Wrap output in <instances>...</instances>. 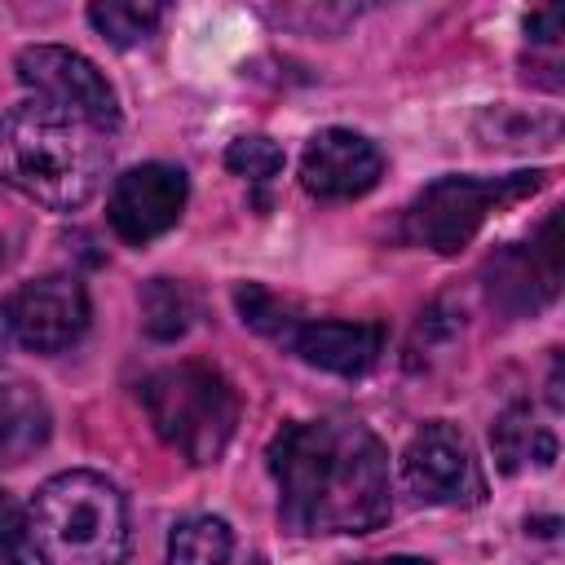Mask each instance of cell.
<instances>
[{"mask_svg":"<svg viewBox=\"0 0 565 565\" xmlns=\"http://www.w3.org/2000/svg\"><path fill=\"white\" fill-rule=\"evenodd\" d=\"M265 459L278 516L296 534H371L393 512L388 450L358 419H291Z\"/></svg>","mask_w":565,"mask_h":565,"instance_id":"obj_1","label":"cell"},{"mask_svg":"<svg viewBox=\"0 0 565 565\" xmlns=\"http://www.w3.org/2000/svg\"><path fill=\"white\" fill-rule=\"evenodd\" d=\"M106 137L93 119L31 97L0 115V181L49 212H75L106 181Z\"/></svg>","mask_w":565,"mask_h":565,"instance_id":"obj_2","label":"cell"},{"mask_svg":"<svg viewBox=\"0 0 565 565\" xmlns=\"http://www.w3.org/2000/svg\"><path fill=\"white\" fill-rule=\"evenodd\" d=\"M31 561L49 565H115L128 547L124 494L102 472H57L26 503Z\"/></svg>","mask_w":565,"mask_h":565,"instance_id":"obj_3","label":"cell"},{"mask_svg":"<svg viewBox=\"0 0 565 565\" xmlns=\"http://www.w3.org/2000/svg\"><path fill=\"white\" fill-rule=\"evenodd\" d=\"M141 406L185 463H216L238 424V397L230 380L207 362H177L141 384Z\"/></svg>","mask_w":565,"mask_h":565,"instance_id":"obj_4","label":"cell"},{"mask_svg":"<svg viewBox=\"0 0 565 565\" xmlns=\"http://www.w3.org/2000/svg\"><path fill=\"white\" fill-rule=\"evenodd\" d=\"M543 177L547 172L437 177L406 207V234H411V243H419L437 256H455L477 238V230L490 221V212H499L516 199H530L543 185Z\"/></svg>","mask_w":565,"mask_h":565,"instance_id":"obj_5","label":"cell"},{"mask_svg":"<svg viewBox=\"0 0 565 565\" xmlns=\"http://www.w3.org/2000/svg\"><path fill=\"white\" fill-rule=\"evenodd\" d=\"M243 322L287 344L300 362L331 371V375H366L384 353V327L380 322H340V318H291L282 300H274L260 287L238 291Z\"/></svg>","mask_w":565,"mask_h":565,"instance_id":"obj_6","label":"cell"},{"mask_svg":"<svg viewBox=\"0 0 565 565\" xmlns=\"http://www.w3.org/2000/svg\"><path fill=\"white\" fill-rule=\"evenodd\" d=\"M88 291L75 274H44L0 300V340L31 353H62L88 331Z\"/></svg>","mask_w":565,"mask_h":565,"instance_id":"obj_7","label":"cell"},{"mask_svg":"<svg viewBox=\"0 0 565 565\" xmlns=\"http://www.w3.org/2000/svg\"><path fill=\"white\" fill-rule=\"evenodd\" d=\"M402 486L424 508H477L486 499V477L463 433L446 419L415 428L402 450Z\"/></svg>","mask_w":565,"mask_h":565,"instance_id":"obj_8","label":"cell"},{"mask_svg":"<svg viewBox=\"0 0 565 565\" xmlns=\"http://www.w3.org/2000/svg\"><path fill=\"white\" fill-rule=\"evenodd\" d=\"M18 79L40 97L71 115L93 119L97 128H119V97L106 84V75L75 49L62 44H31L18 53Z\"/></svg>","mask_w":565,"mask_h":565,"instance_id":"obj_9","label":"cell"},{"mask_svg":"<svg viewBox=\"0 0 565 565\" xmlns=\"http://www.w3.org/2000/svg\"><path fill=\"white\" fill-rule=\"evenodd\" d=\"M185 199H190V181L181 168L137 163V168L115 177V185L106 194V221L124 243L146 247L181 221Z\"/></svg>","mask_w":565,"mask_h":565,"instance_id":"obj_10","label":"cell"},{"mask_svg":"<svg viewBox=\"0 0 565 565\" xmlns=\"http://www.w3.org/2000/svg\"><path fill=\"white\" fill-rule=\"evenodd\" d=\"M380 177H384L380 146L353 128H322L309 137V146L300 154V185L327 203L362 199L366 190L380 185Z\"/></svg>","mask_w":565,"mask_h":565,"instance_id":"obj_11","label":"cell"},{"mask_svg":"<svg viewBox=\"0 0 565 565\" xmlns=\"http://www.w3.org/2000/svg\"><path fill=\"white\" fill-rule=\"evenodd\" d=\"M490 300L508 313L539 309L561 287V216L552 212L530 243H512L490 260Z\"/></svg>","mask_w":565,"mask_h":565,"instance_id":"obj_12","label":"cell"},{"mask_svg":"<svg viewBox=\"0 0 565 565\" xmlns=\"http://www.w3.org/2000/svg\"><path fill=\"white\" fill-rule=\"evenodd\" d=\"M53 415L35 384L13 371H0V468L26 463L49 441Z\"/></svg>","mask_w":565,"mask_h":565,"instance_id":"obj_13","label":"cell"},{"mask_svg":"<svg viewBox=\"0 0 565 565\" xmlns=\"http://www.w3.org/2000/svg\"><path fill=\"white\" fill-rule=\"evenodd\" d=\"M490 446H494V459H499L503 472H521L530 463L534 468H552V459H556V437H552V428L534 424L530 406L503 411L494 419V428H490Z\"/></svg>","mask_w":565,"mask_h":565,"instance_id":"obj_14","label":"cell"},{"mask_svg":"<svg viewBox=\"0 0 565 565\" xmlns=\"http://www.w3.org/2000/svg\"><path fill=\"white\" fill-rule=\"evenodd\" d=\"M168 4L172 0H88V22L106 44L132 49L159 31Z\"/></svg>","mask_w":565,"mask_h":565,"instance_id":"obj_15","label":"cell"},{"mask_svg":"<svg viewBox=\"0 0 565 565\" xmlns=\"http://www.w3.org/2000/svg\"><path fill=\"white\" fill-rule=\"evenodd\" d=\"M168 556L185 565H216L234 556V534L221 516H185L168 534Z\"/></svg>","mask_w":565,"mask_h":565,"instance_id":"obj_16","label":"cell"},{"mask_svg":"<svg viewBox=\"0 0 565 565\" xmlns=\"http://www.w3.org/2000/svg\"><path fill=\"white\" fill-rule=\"evenodd\" d=\"M375 4H384V0H287L278 9V18L291 26H305V31H344L353 18H362Z\"/></svg>","mask_w":565,"mask_h":565,"instance_id":"obj_17","label":"cell"},{"mask_svg":"<svg viewBox=\"0 0 565 565\" xmlns=\"http://www.w3.org/2000/svg\"><path fill=\"white\" fill-rule=\"evenodd\" d=\"M225 168L238 172V177H247L252 185H269L282 172V150L269 137H238L225 150Z\"/></svg>","mask_w":565,"mask_h":565,"instance_id":"obj_18","label":"cell"},{"mask_svg":"<svg viewBox=\"0 0 565 565\" xmlns=\"http://www.w3.org/2000/svg\"><path fill=\"white\" fill-rule=\"evenodd\" d=\"M146 331L159 335V340H172L185 331V296L177 282L168 278H154L146 287Z\"/></svg>","mask_w":565,"mask_h":565,"instance_id":"obj_19","label":"cell"},{"mask_svg":"<svg viewBox=\"0 0 565 565\" xmlns=\"http://www.w3.org/2000/svg\"><path fill=\"white\" fill-rule=\"evenodd\" d=\"M0 552L4 556H18V561H31V547H26V508L0 490Z\"/></svg>","mask_w":565,"mask_h":565,"instance_id":"obj_20","label":"cell"},{"mask_svg":"<svg viewBox=\"0 0 565 565\" xmlns=\"http://www.w3.org/2000/svg\"><path fill=\"white\" fill-rule=\"evenodd\" d=\"M525 31H530V40H539V44H556V40H561V0H539V9L530 13Z\"/></svg>","mask_w":565,"mask_h":565,"instance_id":"obj_21","label":"cell"}]
</instances>
